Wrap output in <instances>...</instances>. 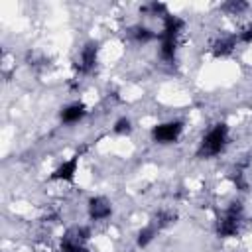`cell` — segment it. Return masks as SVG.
I'll return each instance as SVG.
<instances>
[{"label": "cell", "mask_w": 252, "mask_h": 252, "mask_svg": "<svg viewBox=\"0 0 252 252\" xmlns=\"http://www.w3.org/2000/svg\"><path fill=\"white\" fill-rule=\"evenodd\" d=\"M134 130V122L128 116H120L112 122V134L116 136H130Z\"/></svg>", "instance_id": "cell-10"}, {"label": "cell", "mask_w": 252, "mask_h": 252, "mask_svg": "<svg viewBox=\"0 0 252 252\" xmlns=\"http://www.w3.org/2000/svg\"><path fill=\"white\" fill-rule=\"evenodd\" d=\"M89 114V108L83 100H73L69 104H65L61 110H59V120L63 126H75L79 122L85 120V116Z\"/></svg>", "instance_id": "cell-7"}, {"label": "cell", "mask_w": 252, "mask_h": 252, "mask_svg": "<svg viewBox=\"0 0 252 252\" xmlns=\"http://www.w3.org/2000/svg\"><path fill=\"white\" fill-rule=\"evenodd\" d=\"M96 63H98V43L96 41H87L79 49V55H77V61H75V71L79 75H91L94 71Z\"/></svg>", "instance_id": "cell-5"}, {"label": "cell", "mask_w": 252, "mask_h": 252, "mask_svg": "<svg viewBox=\"0 0 252 252\" xmlns=\"http://www.w3.org/2000/svg\"><path fill=\"white\" fill-rule=\"evenodd\" d=\"M158 226L156 224H146V226H142L138 232H136V246L138 248H148L154 240H156V236H158Z\"/></svg>", "instance_id": "cell-9"}, {"label": "cell", "mask_w": 252, "mask_h": 252, "mask_svg": "<svg viewBox=\"0 0 252 252\" xmlns=\"http://www.w3.org/2000/svg\"><path fill=\"white\" fill-rule=\"evenodd\" d=\"M228 144H230V126L219 120L213 126H209L205 134L201 136L199 146H197V158L201 159L217 158L226 150Z\"/></svg>", "instance_id": "cell-1"}, {"label": "cell", "mask_w": 252, "mask_h": 252, "mask_svg": "<svg viewBox=\"0 0 252 252\" xmlns=\"http://www.w3.org/2000/svg\"><path fill=\"white\" fill-rule=\"evenodd\" d=\"M89 226H73L59 240V252H89Z\"/></svg>", "instance_id": "cell-3"}, {"label": "cell", "mask_w": 252, "mask_h": 252, "mask_svg": "<svg viewBox=\"0 0 252 252\" xmlns=\"http://www.w3.org/2000/svg\"><path fill=\"white\" fill-rule=\"evenodd\" d=\"M4 252H8V250H4Z\"/></svg>", "instance_id": "cell-11"}, {"label": "cell", "mask_w": 252, "mask_h": 252, "mask_svg": "<svg viewBox=\"0 0 252 252\" xmlns=\"http://www.w3.org/2000/svg\"><path fill=\"white\" fill-rule=\"evenodd\" d=\"M87 217L93 222L108 220L112 217V203L102 195L89 197V201H87Z\"/></svg>", "instance_id": "cell-6"}, {"label": "cell", "mask_w": 252, "mask_h": 252, "mask_svg": "<svg viewBox=\"0 0 252 252\" xmlns=\"http://www.w3.org/2000/svg\"><path fill=\"white\" fill-rule=\"evenodd\" d=\"M83 152H75L71 158L63 159L49 175V181H59V183H73L77 173H79V163H81Z\"/></svg>", "instance_id": "cell-4"}, {"label": "cell", "mask_w": 252, "mask_h": 252, "mask_svg": "<svg viewBox=\"0 0 252 252\" xmlns=\"http://www.w3.org/2000/svg\"><path fill=\"white\" fill-rule=\"evenodd\" d=\"M128 33H130V37H132L136 43H142V45H146V43L158 39V32H154V30L148 28L146 24H136V26H132V28L128 30Z\"/></svg>", "instance_id": "cell-8"}, {"label": "cell", "mask_w": 252, "mask_h": 252, "mask_svg": "<svg viewBox=\"0 0 252 252\" xmlns=\"http://www.w3.org/2000/svg\"><path fill=\"white\" fill-rule=\"evenodd\" d=\"M183 130H185V122L181 118H169V120L154 124L150 128V138L154 144L169 146V144L179 142V138L183 136Z\"/></svg>", "instance_id": "cell-2"}]
</instances>
